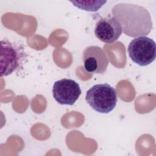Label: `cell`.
<instances>
[{"instance_id":"cell-3","label":"cell","mask_w":156,"mask_h":156,"mask_svg":"<svg viewBox=\"0 0 156 156\" xmlns=\"http://www.w3.org/2000/svg\"><path fill=\"white\" fill-rule=\"evenodd\" d=\"M131 60L141 66H147L153 62L156 56L155 41L146 36L133 39L127 48Z\"/></svg>"},{"instance_id":"cell-6","label":"cell","mask_w":156,"mask_h":156,"mask_svg":"<svg viewBox=\"0 0 156 156\" xmlns=\"http://www.w3.org/2000/svg\"><path fill=\"white\" fill-rule=\"evenodd\" d=\"M82 60L85 70L93 74H104L109 63L105 52L98 46L87 47L82 52Z\"/></svg>"},{"instance_id":"cell-1","label":"cell","mask_w":156,"mask_h":156,"mask_svg":"<svg viewBox=\"0 0 156 156\" xmlns=\"http://www.w3.org/2000/svg\"><path fill=\"white\" fill-rule=\"evenodd\" d=\"M112 13L119 23L122 32L130 37L148 35L152 29V21L148 10L144 7L129 3L114 5Z\"/></svg>"},{"instance_id":"cell-5","label":"cell","mask_w":156,"mask_h":156,"mask_svg":"<svg viewBox=\"0 0 156 156\" xmlns=\"http://www.w3.org/2000/svg\"><path fill=\"white\" fill-rule=\"evenodd\" d=\"M20 49L6 40L1 41V76H7L18 69L22 63Z\"/></svg>"},{"instance_id":"cell-8","label":"cell","mask_w":156,"mask_h":156,"mask_svg":"<svg viewBox=\"0 0 156 156\" xmlns=\"http://www.w3.org/2000/svg\"><path fill=\"white\" fill-rule=\"evenodd\" d=\"M71 2L74 4V6L82 10L89 12H94L98 10L106 2V1H100L98 4L96 5H85L82 4L80 1H71ZM96 1H92L91 3H93V4Z\"/></svg>"},{"instance_id":"cell-4","label":"cell","mask_w":156,"mask_h":156,"mask_svg":"<svg viewBox=\"0 0 156 156\" xmlns=\"http://www.w3.org/2000/svg\"><path fill=\"white\" fill-rule=\"evenodd\" d=\"M81 94L79 84L70 79H62L54 82L52 95L54 99L61 105H73Z\"/></svg>"},{"instance_id":"cell-2","label":"cell","mask_w":156,"mask_h":156,"mask_svg":"<svg viewBox=\"0 0 156 156\" xmlns=\"http://www.w3.org/2000/svg\"><path fill=\"white\" fill-rule=\"evenodd\" d=\"M85 100L96 112L108 113L115 108L118 101V94L109 84L99 83L94 85L87 91Z\"/></svg>"},{"instance_id":"cell-7","label":"cell","mask_w":156,"mask_h":156,"mask_svg":"<svg viewBox=\"0 0 156 156\" xmlns=\"http://www.w3.org/2000/svg\"><path fill=\"white\" fill-rule=\"evenodd\" d=\"M122 32L118 21L114 17L100 19L94 28L95 36L101 41L110 44L116 41Z\"/></svg>"}]
</instances>
